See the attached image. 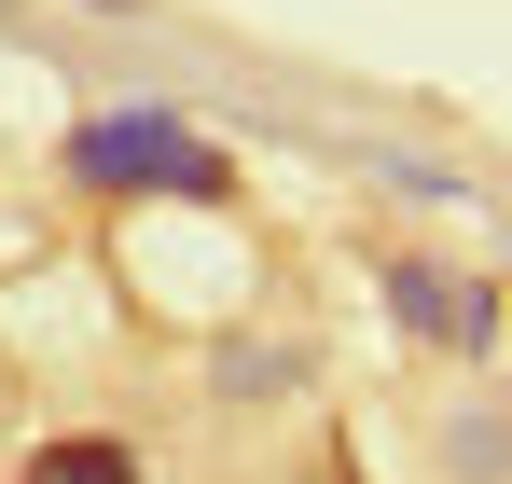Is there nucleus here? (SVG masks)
<instances>
[{
	"label": "nucleus",
	"mask_w": 512,
	"mask_h": 484,
	"mask_svg": "<svg viewBox=\"0 0 512 484\" xmlns=\"http://www.w3.org/2000/svg\"><path fill=\"white\" fill-rule=\"evenodd\" d=\"M388 319L416 332V346H443V360H485L499 346V277H457V263H388Z\"/></svg>",
	"instance_id": "nucleus-2"
},
{
	"label": "nucleus",
	"mask_w": 512,
	"mask_h": 484,
	"mask_svg": "<svg viewBox=\"0 0 512 484\" xmlns=\"http://www.w3.org/2000/svg\"><path fill=\"white\" fill-rule=\"evenodd\" d=\"M70 180L84 194H222L236 166L208 153L194 125H167V111H97L84 139H70Z\"/></svg>",
	"instance_id": "nucleus-1"
},
{
	"label": "nucleus",
	"mask_w": 512,
	"mask_h": 484,
	"mask_svg": "<svg viewBox=\"0 0 512 484\" xmlns=\"http://www.w3.org/2000/svg\"><path fill=\"white\" fill-rule=\"evenodd\" d=\"M28 484H139V457H125V443H42Z\"/></svg>",
	"instance_id": "nucleus-3"
}]
</instances>
